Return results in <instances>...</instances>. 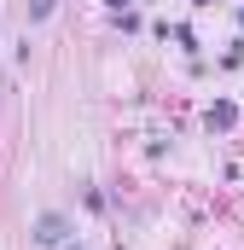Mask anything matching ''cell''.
<instances>
[{
    "instance_id": "cell-1",
    "label": "cell",
    "mask_w": 244,
    "mask_h": 250,
    "mask_svg": "<svg viewBox=\"0 0 244 250\" xmlns=\"http://www.w3.org/2000/svg\"><path fill=\"white\" fill-rule=\"evenodd\" d=\"M0 93H6V70H0Z\"/></svg>"
}]
</instances>
